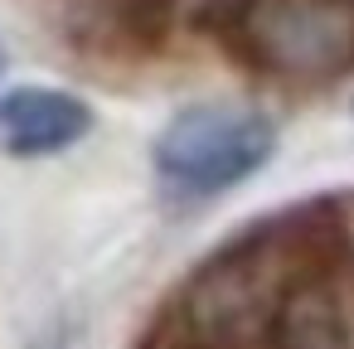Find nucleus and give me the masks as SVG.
Masks as SVG:
<instances>
[{
  "instance_id": "4",
  "label": "nucleus",
  "mask_w": 354,
  "mask_h": 349,
  "mask_svg": "<svg viewBox=\"0 0 354 349\" xmlns=\"http://www.w3.org/2000/svg\"><path fill=\"white\" fill-rule=\"evenodd\" d=\"M88 131V107L59 88H15L0 97V146L10 155H54Z\"/></svg>"
},
{
  "instance_id": "2",
  "label": "nucleus",
  "mask_w": 354,
  "mask_h": 349,
  "mask_svg": "<svg viewBox=\"0 0 354 349\" xmlns=\"http://www.w3.org/2000/svg\"><path fill=\"white\" fill-rule=\"evenodd\" d=\"M272 155V122L252 107L204 102L180 112L156 141V170L185 194H218L248 180Z\"/></svg>"
},
{
  "instance_id": "1",
  "label": "nucleus",
  "mask_w": 354,
  "mask_h": 349,
  "mask_svg": "<svg viewBox=\"0 0 354 349\" xmlns=\"http://www.w3.org/2000/svg\"><path fill=\"white\" fill-rule=\"evenodd\" d=\"M233 44L286 83H325L354 68V0H233Z\"/></svg>"
},
{
  "instance_id": "3",
  "label": "nucleus",
  "mask_w": 354,
  "mask_h": 349,
  "mask_svg": "<svg viewBox=\"0 0 354 349\" xmlns=\"http://www.w3.org/2000/svg\"><path fill=\"white\" fill-rule=\"evenodd\" d=\"M262 349H354V257L301 262L267 315Z\"/></svg>"
},
{
  "instance_id": "5",
  "label": "nucleus",
  "mask_w": 354,
  "mask_h": 349,
  "mask_svg": "<svg viewBox=\"0 0 354 349\" xmlns=\"http://www.w3.org/2000/svg\"><path fill=\"white\" fill-rule=\"evenodd\" d=\"M78 6L102 15V20H112V25H122V30H141L165 10V0H78Z\"/></svg>"
}]
</instances>
